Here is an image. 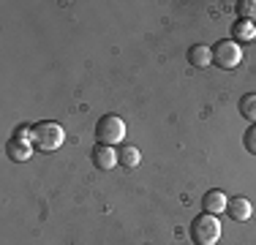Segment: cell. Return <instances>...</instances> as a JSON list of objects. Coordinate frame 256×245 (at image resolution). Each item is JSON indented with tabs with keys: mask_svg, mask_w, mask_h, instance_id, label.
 <instances>
[{
	"mask_svg": "<svg viewBox=\"0 0 256 245\" xmlns=\"http://www.w3.org/2000/svg\"><path fill=\"white\" fill-rule=\"evenodd\" d=\"M96 139H98V144H118L126 139V122L118 118V114H104L98 120V126H96Z\"/></svg>",
	"mask_w": 256,
	"mask_h": 245,
	"instance_id": "cell-4",
	"label": "cell"
},
{
	"mask_svg": "<svg viewBox=\"0 0 256 245\" xmlns=\"http://www.w3.org/2000/svg\"><path fill=\"white\" fill-rule=\"evenodd\" d=\"M232 36H234V41H251L254 36H256V24L240 20L234 28H232Z\"/></svg>",
	"mask_w": 256,
	"mask_h": 245,
	"instance_id": "cell-11",
	"label": "cell"
},
{
	"mask_svg": "<svg viewBox=\"0 0 256 245\" xmlns=\"http://www.w3.org/2000/svg\"><path fill=\"white\" fill-rule=\"evenodd\" d=\"M188 63H191L194 68H207V66L212 63V49L204 46V44L191 46V52H188Z\"/></svg>",
	"mask_w": 256,
	"mask_h": 245,
	"instance_id": "cell-9",
	"label": "cell"
},
{
	"mask_svg": "<svg viewBox=\"0 0 256 245\" xmlns=\"http://www.w3.org/2000/svg\"><path fill=\"white\" fill-rule=\"evenodd\" d=\"M6 150H8L11 161H28L30 152H33V144L25 142V139H20V136H14L8 144H6Z\"/></svg>",
	"mask_w": 256,
	"mask_h": 245,
	"instance_id": "cell-8",
	"label": "cell"
},
{
	"mask_svg": "<svg viewBox=\"0 0 256 245\" xmlns=\"http://www.w3.org/2000/svg\"><path fill=\"white\" fill-rule=\"evenodd\" d=\"M226 212L234 220H248L251 218V212H254V207H251V202L246 199V196H234V199H229V204H226Z\"/></svg>",
	"mask_w": 256,
	"mask_h": 245,
	"instance_id": "cell-6",
	"label": "cell"
},
{
	"mask_svg": "<svg viewBox=\"0 0 256 245\" xmlns=\"http://www.w3.org/2000/svg\"><path fill=\"white\" fill-rule=\"evenodd\" d=\"M90 158H93L96 169H101V172H109L114 164H120L118 161V152H114L109 144H96L93 152H90Z\"/></svg>",
	"mask_w": 256,
	"mask_h": 245,
	"instance_id": "cell-5",
	"label": "cell"
},
{
	"mask_svg": "<svg viewBox=\"0 0 256 245\" xmlns=\"http://www.w3.org/2000/svg\"><path fill=\"white\" fill-rule=\"evenodd\" d=\"M188 234H191L194 245H216L218 240H221V224H218L216 216L204 212V216H199V218L191 220Z\"/></svg>",
	"mask_w": 256,
	"mask_h": 245,
	"instance_id": "cell-2",
	"label": "cell"
},
{
	"mask_svg": "<svg viewBox=\"0 0 256 245\" xmlns=\"http://www.w3.org/2000/svg\"><path fill=\"white\" fill-rule=\"evenodd\" d=\"M242 63V49L234 38H226V41H218L212 46V66L221 71H232Z\"/></svg>",
	"mask_w": 256,
	"mask_h": 245,
	"instance_id": "cell-3",
	"label": "cell"
},
{
	"mask_svg": "<svg viewBox=\"0 0 256 245\" xmlns=\"http://www.w3.org/2000/svg\"><path fill=\"white\" fill-rule=\"evenodd\" d=\"M242 142H246V150H248V152H254V156H256V122H254V126L246 131V136H242Z\"/></svg>",
	"mask_w": 256,
	"mask_h": 245,
	"instance_id": "cell-14",
	"label": "cell"
},
{
	"mask_svg": "<svg viewBox=\"0 0 256 245\" xmlns=\"http://www.w3.org/2000/svg\"><path fill=\"white\" fill-rule=\"evenodd\" d=\"M118 161L123 164L126 169H134V166H139V161H142V152H139V147H134V144H123V150L118 152Z\"/></svg>",
	"mask_w": 256,
	"mask_h": 245,
	"instance_id": "cell-10",
	"label": "cell"
},
{
	"mask_svg": "<svg viewBox=\"0 0 256 245\" xmlns=\"http://www.w3.org/2000/svg\"><path fill=\"white\" fill-rule=\"evenodd\" d=\"M240 114L246 120L256 122V93H246L240 98Z\"/></svg>",
	"mask_w": 256,
	"mask_h": 245,
	"instance_id": "cell-12",
	"label": "cell"
},
{
	"mask_svg": "<svg viewBox=\"0 0 256 245\" xmlns=\"http://www.w3.org/2000/svg\"><path fill=\"white\" fill-rule=\"evenodd\" d=\"M63 139H66V131L58 122H50V120L33 126V131H30V144L38 147L41 152H54L63 144Z\"/></svg>",
	"mask_w": 256,
	"mask_h": 245,
	"instance_id": "cell-1",
	"label": "cell"
},
{
	"mask_svg": "<svg viewBox=\"0 0 256 245\" xmlns=\"http://www.w3.org/2000/svg\"><path fill=\"white\" fill-rule=\"evenodd\" d=\"M202 204H204V212H210V216H218V212L226 210L229 199H226V194H224V191H207Z\"/></svg>",
	"mask_w": 256,
	"mask_h": 245,
	"instance_id": "cell-7",
	"label": "cell"
},
{
	"mask_svg": "<svg viewBox=\"0 0 256 245\" xmlns=\"http://www.w3.org/2000/svg\"><path fill=\"white\" fill-rule=\"evenodd\" d=\"M237 11H240V16L246 22H254L256 20V0H240V3H237Z\"/></svg>",
	"mask_w": 256,
	"mask_h": 245,
	"instance_id": "cell-13",
	"label": "cell"
}]
</instances>
